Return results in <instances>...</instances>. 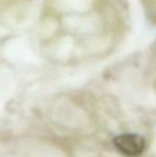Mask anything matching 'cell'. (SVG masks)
Here are the masks:
<instances>
[{
  "instance_id": "1",
  "label": "cell",
  "mask_w": 156,
  "mask_h": 157,
  "mask_svg": "<svg viewBox=\"0 0 156 157\" xmlns=\"http://www.w3.org/2000/svg\"><path fill=\"white\" fill-rule=\"evenodd\" d=\"M113 143L118 151L126 156L139 155L146 147V140L136 134L121 135L113 140Z\"/></svg>"
}]
</instances>
